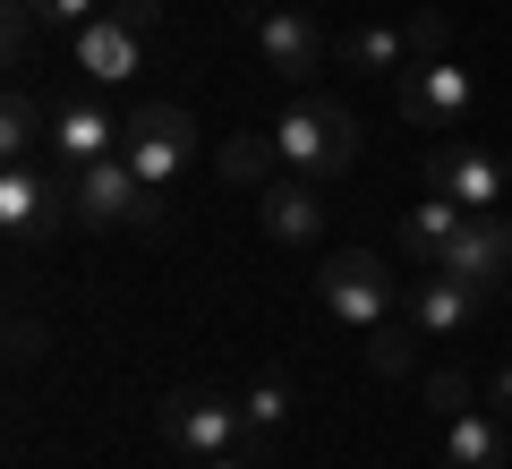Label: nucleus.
Here are the masks:
<instances>
[{
  "mask_svg": "<svg viewBox=\"0 0 512 469\" xmlns=\"http://www.w3.org/2000/svg\"><path fill=\"white\" fill-rule=\"evenodd\" d=\"M43 137H52V111H43L26 86H9V103H0V154H9V163H35Z\"/></svg>",
  "mask_w": 512,
  "mask_h": 469,
  "instance_id": "obj_18",
  "label": "nucleus"
},
{
  "mask_svg": "<svg viewBox=\"0 0 512 469\" xmlns=\"http://www.w3.org/2000/svg\"><path fill=\"white\" fill-rule=\"evenodd\" d=\"M69 60H77V77L86 86H120V77H137L146 69V26H128V18H94V26H77L69 35Z\"/></svg>",
  "mask_w": 512,
  "mask_h": 469,
  "instance_id": "obj_14",
  "label": "nucleus"
},
{
  "mask_svg": "<svg viewBox=\"0 0 512 469\" xmlns=\"http://www.w3.org/2000/svg\"><path fill=\"white\" fill-rule=\"evenodd\" d=\"M120 137H128V120H111L94 94H60V103H52V137H43V163L69 180V171H86V163H103V154H120Z\"/></svg>",
  "mask_w": 512,
  "mask_h": 469,
  "instance_id": "obj_9",
  "label": "nucleus"
},
{
  "mask_svg": "<svg viewBox=\"0 0 512 469\" xmlns=\"http://www.w3.org/2000/svg\"><path fill=\"white\" fill-rule=\"evenodd\" d=\"M60 222H69V180L52 163H0V231L18 248H43Z\"/></svg>",
  "mask_w": 512,
  "mask_h": 469,
  "instance_id": "obj_7",
  "label": "nucleus"
},
{
  "mask_svg": "<svg viewBox=\"0 0 512 469\" xmlns=\"http://www.w3.org/2000/svg\"><path fill=\"white\" fill-rule=\"evenodd\" d=\"M188 469H248V461H239V452H222V461H188Z\"/></svg>",
  "mask_w": 512,
  "mask_h": 469,
  "instance_id": "obj_25",
  "label": "nucleus"
},
{
  "mask_svg": "<svg viewBox=\"0 0 512 469\" xmlns=\"http://www.w3.org/2000/svg\"><path fill=\"white\" fill-rule=\"evenodd\" d=\"M444 52V18H410V26H350L342 43H333V60L342 69H367V77H393L410 69V60H436Z\"/></svg>",
  "mask_w": 512,
  "mask_h": 469,
  "instance_id": "obj_10",
  "label": "nucleus"
},
{
  "mask_svg": "<svg viewBox=\"0 0 512 469\" xmlns=\"http://www.w3.org/2000/svg\"><path fill=\"white\" fill-rule=\"evenodd\" d=\"M274 171H282V154H274V128H265V137H231V145H222V180H239V188H265V180H274Z\"/></svg>",
  "mask_w": 512,
  "mask_h": 469,
  "instance_id": "obj_20",
  "label": "nucleus"
},
{
  "mask_svg": "<svg viewBox=\"0 0 512 469\" xmlns=\"http://www.w3.org/2000/svg\"><path fill=\"white\" fill-rule=\"evenodd\" d=\"M188 145H197V120H188L180 103H137V111H128L120 154L137 163V180H146L154 197H171V180L188 171Z\"/></svg>",
  "mask_w": 512,
  "mask_h": 469,
  "instance_id": "obj_5",
  "label": "nucleus"
},
{
  "mask_svg": "<svg viewBox=\"0 0 512 469\" xmlns=\"http://www.w3.org/2000/svg\"><path fill=\"white\" fill-rule=\"evenodd\" d=\"M248 35H256V60H265L282 86H308V77L325 69V26H316L308 9H265Z\"/></svg>",
  "mask_w": 512,
  "mask_h": 469,
  "instance_id": "obj_11",
  "label": "nucleus"
},
{
  "mask_svg": "<svg viewBox=\"0 0 512 469\" xmlns=\"http://www.w3.org/2000/svg\"><path fill=\"white\" fill-rule=\"evenodd\" d=\"M410 342H419L410 325H376L367 333V367H376V376H419V350Z\"/></svg>",
  "mask_w": 512,
  "mask_h": 469,
  "instance_id": "obj_21",
  "label": "nucleus"
},
{
  "mask_svg": "<svg viewBox=\"0 0 512 469\" xmlns=\"http://www.w3.org/2000/svg\"><path fill=\"white\" fill-rule=\"evenodd\" d=\"M512 461V427H504V410H461V418H444V469H504Z\"/></svg>",
  "mask_w": 512,
  "mask_h": 469,
  "instance_id": "obj_17",
  "label": "nucleus"
},
{
  "mask_svg": "<svg viewBox=\"0 0 512 469\" xmlns=\"http://www.w3.org/2000/svg\"><path fill=\"white\" fill-rule=\"evenodd\" d=\"M256 222H265V239H282V248H308V239L325 231V180L274 171V180L256 188Z\"/></svg>",
  "mask_w": 512,
  "mask_h": 469,
  "instance_id": "obj_12",
  "label": "nucleus"
},
{
  "mask_svg": "<svg viewBox=\"0 0 512 469\" xmlns=\"http://www.w3.org/2000/svg\"><path fill=\"white\" fill-rule=\"evenodd\" d=\"M427 188L453 205H470V214H504L512 197V145L504 154H487V145H427Z\"/></svg>",
  "mask_w": 512,
  "mask_h": 469,
  "instance_id": "obj_8",
  "label": "nucleus"
},
{
  "mask_svg": "<svg viewBox=\"0 0 512 469\" xmlns=\"http://www.w3.org/2000/svg\"><path fill=\"white\" fill-rule=\"evenodd\" d=\"M239 418H248L256 444H265V435H282V427H291V384H282V376H256L248 393H239Z\"/></svg>",
  "mask_w": 512,
  "mask_h": 469,
  "instance_id": "obj_19",
  "label": "nucleus"
},
{
  "mask_svg": "<svg viewBox=\"0 0 512 469\" xmlns=\"http://www.w3.org/2000/svg\"><path fill=\"white\" fill-rule=\"evenodd\" d=\"M470 69H461L453 52L436 60H410L402 86H393V111H402V128H419V137H444V128H461V111H470Z\"/></svg>",
  "mask_w": 512,
  "mask_h": 469,
  "instance_id": "obj_6",
  "label": "nucleus"
},
{
  "mask_svg": "<svg viewBox=\"0 0 512 469\" xmlns=\"http://www.w3.org/2000/svg\"><path fill=\"white\" fill-rule=\"evenodd\" d=\"M26 9H35L43 26H52V35H77V26H94L111 9V0H26Z\"/></svg>",
  "mask_w": 512,
  "mask_h": 469,
  "instance_id": "obj_22",
  "label": "nucleus"
},
{
  "mask_svg": "<svg viewBox=\"0 0 512 469\" xmlns=\"http://www.w3.org/2000/svg\"><path fill=\"white\" fill-rule=\"evenodd\" d=\"M487 401H495V410L512 418V359H504V367H495V376H487Z\"/></svg>",
  "mask_w": 512,
  "mask_h": 469,
  "instance_id": "obj_24",
  "label": "nucleus"
},
{
  "mask_svg": "<svg viewBox=\"0 0 512 469\" xmlns=\"http://www.w3.org/2000/svg\"><path fill=\"white\" fill-rule=\"evenodd\" d=\"M461 214H470V205H453V197H436V188H427V197L393 222V256H402V265H419V273H436L444 248H453V231H461Z\"/></svg>",
  "mask_w": 512,
  "mask_h": 469,
  "instance_id": "obj_16",
  "label": "nucleus"
},
{
  "mask_svg": "<svg viewBox=\"0 0 512 469\" xmlns=\"http://www.w3.org/2000/svg\"><path fill=\"white\" fill-rule=\"evenodd\" d=\"M478 299H487V290H470L461 273H419L402 307H410V333H419V342H453V333H470Z\"/></svg>",
  "mask_w": 512,
  "mask_h": 469,
  "instance_id": "obj_15",
  "label": "nucleus"
},
{
  "mask_svg": "<svg viewBox=\"0 0 512 469\" xmlns=\"http://www.w3.org/2000/svg\"><path fill=\"white\" fill-rule=\"evenodd\" d=\"M436 273H461L470 290H504L512 282V222L504 214H461V231H453Z\"/></svg>",
  "mask_w": 512,
  "mask_h": 469,
  "instance_id": "obj_13",
  "label": "nucleus"
},
{
  "mask_svg": "<svg viewBox=\"0 0 512 469\" xmlns=\"http://www.w3.org/2000/svg\"><path fill=\"white\" fill-rule=\"evenodd\" d=\"M69 222H86V231H111V222L154 231V222H163V197L137 180V163H128V154H103V163L69 171Z\"/></svg>",
  "mask_w": 512,
  "mask_h": 469,
  "instance_id": "obj_2",
  "label": "nucleus"
},
{
  "mask_svg": "<svg viewBox=\"0 0 512 469\" xmlns=\"http://www.w3.org/2000/svg\"><path fill=\"white\" fill-rule=\"evenodd\" d=\"M427 401H436L444 418H461V410H470L478 393H470V376H427Z\"/></svg>",
  "mask_w": 512,
  "mask_h": 469,
  "instance_id": "obj_23",
  "label": "nucleus"
},
{
  "mask_svg": "<svg viewBox=\"0 0 512 469\" xmlns=\"http://www.w3.org/2000/svg\"><path fill=\"white\" fill-rule=\"evenodd\" d=\"M163 444L180 452V461H222V452H239V435H248V418H239L231 393H214V384H180V393L163 401Z\"/></svg>",
  "mask_w": 512,
  "mask_h": 469,
  "instance_id": "obj_4",
  "label": "nucleus"
},
{
  "mask_svg": "<svg viewBox=\"0 0 512 469\" xmlns=\"http://www.w3.org/2000/svg\"><path fill=\"white\" fill-rule=\"evenodd\" d=\"M274 154H282V171L333 180V171H350V154H359V120H350V103H333V94H299L274 120Z\"/></svg>",
  "mask_w": 512,
  "mask_h": 469,
  "instance_id": "obj_1",
  "label": "nucleus"
},
{
  "mask_svg": "<svg viewBox=\"0 0 512 469\" xmlns=\"http://www.w3.org/2000/svg\"><path fill=\"white\" fill-rule=\"evenodd\" d=\"M316 299H325V316L333 325H350V333H376V325H393V265L384 256H367V248H333L325 256V273H316Z\"/></svg>",
  "mask_w": 512,
  "mask_h": 469,
  "instance_id": "obj_3",
  "label": "nucleus"
}]
</instances>
